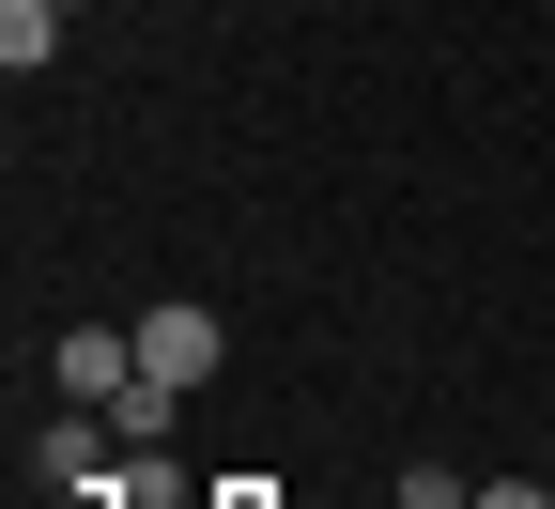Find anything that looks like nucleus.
Wrapping results in <instances>:
<instances>
[{"instance_id": "1", "label": "nucleus", "mask_w": 555, "mask_h": 509, "mask_svg": "<svg viewBox=\"0 0 555 509\" xmlns=\"http://www.w3.org/2000/svg\"><path fill=\"white\" fill-rule=\"evenodd\" d=\"M217 355H232V325L201 309V294H170V309H139V371H155V386H217Z\"/></svg>"}, {"instance_id": "2", "label": "nucleus", "mask_w": 555, "mask_h": 509, "mask_svg": "<svg viewBox=\"0 0 555 509\" xmlns=\"http://www.w3.org/2000/svg\"><path fill=\"white\" fill-rule=\"evenodd\" d=\"M47 386H62V402H124V386H139V325H62V340H47Z\"/></svg>"}, {"instance_id": "3", "label": "nucleus", "mask_w": 555, "mask_h": 509, "mask_svg": "<svg viewBox=\"0 0 555 509\" xmlns=\"http://www.w3.org/2000/svg\"><path fill=\"white\" fill-rule=\"evenodd\" d=\"M31 479H47V494H108V479H124V463H108V402H78V417H62L47 448H31Z\"/></svg>"}, {"instance_id": "4", "label": "nucleus", "mask_w": 555, "mask_h": 509, "mask_svg": "<svg viewBox=\"0 0 555 509\" xmlns=\"http://www.w3.org/2000/svg\"><path fill=\"white\" fill-rule=\"evenodd\" d=\"M0 62L47 78V62H62V0H0Z\"/></svg>"}, {"instance_id": "5", "label": "nucleus", "mask_w": 555, "mask_h": 509, "mask_svg": "<svg viewBox=\"0 0 555 509\" xmlns=\"http://www.w3.org/2000/svg\"><path fill=\"white\" fill-rule=\"evenodd\" d=\"M170 402H185V386H155V371H139V386L108 402V432H124V448H170Z\"/></svg>"}, {"instance_id": "6", "label": "nucleus", "mask_w": 555, "mask_h": 509, "mask_svg": "<svg viewBox=\"0 0 555 509\" xmlns=\"http://www.w3.org/2000/svg\"><path fill=\"white\" fill-rule=\"evenodd\" d=\"M386 509H463V479H433V463H416V479H401Z\"/></svg>"}, {"instance_id": "7", "label": "nucleus", "mask_w": 555, "mask_h": 509, "mask_svg": "<svg viewBox=\"0 0 555 509\" xmlns=\"http://www.w3.org/2000/svg\"><path fill=\"white\" fill-rule=\"evenodd\" d=\"M201 509H278V494H247V479H232V494H201Z\"/></svg>"}, {"instance_id": "8", "label": "nucleus", "mask_w": 555, "mask_h": 509, "mask_svg": "<svg viewBox=\"0 0 555 509\" xmlns=\"http://www.w3.org/2000/svg\"><path fill=\"white\" fill-rule=\"evenodd\" d=\"M62 16H78V0H62Z\"/></svg>"}]
</instances>
